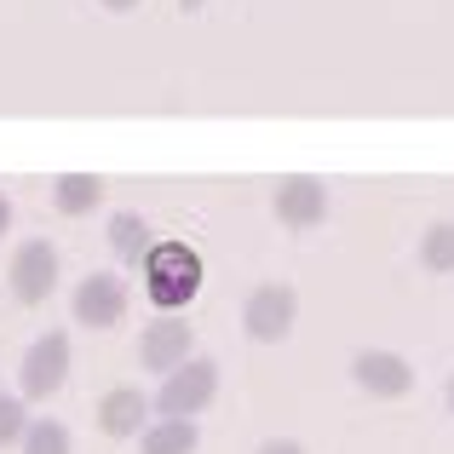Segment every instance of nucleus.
<instances>
[{
  "mask_svg": "<svg viewBox=\"0 0 454 454\" xmlns=\"http://www.w3.org/2000/svg\"><path fill=\"white\" fill-rule=\"evenodd\" d=\"M145 282H150V300L161 310H178V305H190L201 294V259L190 254L184 242H150Z\"/></svg>",
  "mask_w": 454,
  "mask_h": 454,
  "instance_id": "obj_1",
  "label": "nucleus"
},
{
  "mask_svg": "<svg viewBox=\"0 0 454 454\" xmlns=\"http://www.w3.org/2000/svg\"><path fill=\"white\" fill-rule=\"evenodd\" d=\"M219 397V363L213 356H196L190 351L178 368H167L161 374V391H155V414H178V420H196L207 403Z\"/></svg>",
  "mask_w": 454,
  "mask_h": 454,
  "instance_id": "obj_2",
  "label": "nucleus"
},
{
  "mask_svg": "<svg viewBox=\"0 0 454 454\" xmlns=\"http://www.w3.org/2000/svg\"><path fill=\"white\" fill-rule=\"evenodd\" d=\"M300 328V288L294 282H259L242 300V333L254 345H282Z\"/></svg>",
  "mask_w": 454,
  "mask_h": 454,
  "instance_id": "obj_3",
  "label": "nucleus"
},
{
  "mask_svg": "<svg viewBox=\"0 0 454 454\" xmlns=\"http://www.w3.org/2000/svg\"><path fill=\"white\" fill-rule=\"evenodd\" d=\"M64 380H69V333L52 328V333H41V340L23 351V363H18V397L23 403H46V397L64 391Z\"/></svg>",
  "mask_w": 454,
  "mask_h": 454,
  "instance_id": "obj_4",
  "label": "nucleus"
},
{
  "mask_svg": "<svg viewBox=\"0 0 454 454\" xmlns=\"http://www.w3.org/2000/svg\"><path fill=\"white\" fill-rule=\"evenodd\" d=\"M351 380H356V391H363V397H374V403H397V397H409V391H414V363H409L403 351L368 345V351H356V356H351Z\"/></svg>",
  "mask_w": 454,
  "mask_h": 454,
  "instance_id": "obj_5",
  "label": "nucleus"
},
{
  "mask_svg": "<svg viewBox=\"0 0 454 454\" xmlns=\"http://www.w3.org/2000/svg\"><path fill=\"white\" fill-rule=\"evenodd\" d=\"M270 213H277V224L294 231V236L317 231V224H328V184L310 178V173H288L277 184V196H270Z\"/></svg>",
  "mask_w": 454,
  "mask_h": 454,
  "instance_id": "obj_6",
  "label": "nucleus"
},
{
  "mask_svg": "<svg viewBox=\"0 0 454 454\" xmlns=\"http://www.w3.org/2000/svg\"><path fill=\"white\" fill-rule=\"evenodd\" d=\"M52 282H58V247L41 242V236L18 242V254H12V270H6L12 300H18V305H46V300H52Z\"/></svg>",
  "mask_w": 454,
  "mask_h": 454,
  "instance_id": "obj_7",
  "label": "nucleus"
},
{
  "mask_svg": "<svg viewBox=\"0 0 454 454\" xmlns=\"http://www.w3.org/2000/svg\"><path fill=\"white\" fill-rule=\"evenodd\" d=\"M81 328H121L127 322V282L115 277V270H92V277L75 282V300H69Z\"/></svg>",
  "mask_w": 454,
  "mask_h": 454,
  "instance_id": "obj_8",
  "label": "nucleus"
},
{
  "mask_svg": "<svg viewBox=\"0 0 454 454\" xmlns=\"http://www.w3.org/2000/svg\"><path fill=\"white\" fill-rule=\"evenodd\" d=\"M190 351H196V328H190L178 310H161V317H155L150 328L138 333V368H150V374L178 368Z\"/></svg>",
  "mask_w": 454,
  "mask_h": 454,
  "instance_id": "obj_9",
  "label": "nucleus"
},
{
  "mask_svg": "<svg viewBox=\"0 0 454 454\" xmlns=\"http://www.w3.org/2000/svg\"><path fill=\"white\" fill-rule=\"evenodd\" d=\"M150 414H155V403L138 386H110L98 397V432L104 437H138Z\"/></svg>",
  "mask_w": 454,
  "mask_h": 454,
  "instance_id": "obj_10",
  "label": "nucleus"
},
{
  "mask_svg": "<svg viewBox=\"0 0 454 454\" xmlns=\"http://www.w3.org/2000/svg\"><path fill=\"white\" fill-rule=\"evenodd\" d=\"M138 449L145 454H196L201 449V426L196 420H178V414H161L138 432Z\"/></svg>",
  "mask_w": 454,
  "mask_h": 454,
  "instance_id": "obj_11",
  "label": "nucleus"
},
{
  "mask_svg": "<svg viewBox=\"0 0 454 454\" xmlns=\"http://www.w3.org/2000/svg\"><path fill=\"white\" fill-rule=\"evenodd\" d=\"M98 201H104V184L87 178V173H64L52 184V207L64 213V219H87V213H98Z\"/></svg>",
  "mask_w": 454,
  "mask_h": 454,
  "instance_id": "obj_12",
  "label": "nucleus"
},
{
  "mask_svg": "<svg viewBox=\"0 0 454 454\" xmlns=\"http://www.w3.org/2000/svg\"><path fill=\"white\" fill-rule=\"evenodd\" d=\"M110 254L121 259V265H145V254H150L145 213H110Z\"/></svg>",
  "mask_w": 454,
  "mask_h": 454,
  "instance_id": "obj_13",
  "label": "nucleus"
},
{
  "mask_svg": "<svg viewBox=\"0 0 454 454\" xmlns=\"http://www.w3.org/2000/svg\"><path fill=\"white\" fill-rule=\"evenodd\" d=\"M414 259H420V270H426V277H454V219H437L432 231L420 236Z\"/></svg>",
  "mask_w": 454,
  "mask_h": 454,
  "instance_id": "obj_14",
  "label": "nucleus"
},
{
  "mask_svg": "<svg viewBox=\"0 0 454 454\" xmlns=\"http://www.w3.org/2000/svg\"><path fill=\"white\" fill-rule=\"evenodd\" d=\"M18 443H23V454H75V437H69L64 420H29Z\"/></svg>",
  "mask_w": 454,
  "mask_h": 454,
  "instance_id": "obj_15",
  "label": "nucleus"
},
{
  "mask_svg": "<svg viewBox=\"0 0 454 454\" xmlns=\"http://www.w3.org/2000/svg\"><path fill=\"white\" fill-rule=\"evenodd\" d=\"M23 426H29V403H23L18 391H0V449L18 443Z\"/></svg>",
  "mask_w": 454,
  "mask_h": 454,
  "instance_id": "obj_16",
  "label": "nucleus"
},
{
  "mask_svg": "<svg viewBox=\"0 0 454 454\" xmlns=\"http://www.w3.org/2000/svg\"><path fill=\"white\" fill-rule=\"evenodd\" d=\"M254 454H305V443H294V437H265Z\"/></svg>",
  "mask_w": 454,
  "mask_h": 454,
  "instance_id": "obj_17",
  "label": "nucleus"
},
{
  "mask_svg": "<svg viewBox=\"0 0 454 454\" xmlns=\"http://www.w3.org/2000/svg\"><path fill=\"white\" fill-rule=\"evenodd\" d=\"M6 231H12V201L0 196V236H6Z\"/></svg>",
  "mask_w": 454,
  "mask_h": 454,
  "instance_id": "obj_18",
  "label": "nucleus"
},
{
  "mask_svg": "<svg viewBox=\"0 0 454 454\" xmlns=\"http://www.w3.org/2000/svg\"><path fill=\"white\" fill-rule=\"evenodd\" d=\"M104 6H110V12H133L138 0H104Z\"/></svg>",
  "mask_w": 454,
  "mask_h": 454,
  "instance_id": "obj_19",
  "label": "nucleus"
},
{
  "mask_svg": "<svg viewBox=\"0 0 454 454\" xmlns=\"http://www.w3.org/2000/svg\"><path fill=\"white\" fill-rule=\"evenodd\" d=\"M443 403H449V414H454V374H449V386H443Z\"/></svg>",
  "mask_w": 454,
  "mask_h": 454,
  "instance_id": "obj_20",
  "label": "nucleus"
},
{
  "mask_svg": "<svg viewBox=\"0 0 454 454\" xmlns=\"http://www.w3.org/2000/svg\"><path fill=\"white\" fill-rule=\"evenodd\" d=\"M178 6H184V12H201V6H207V0H178Z\"/></svg>",
  "mask_w": 454,
  "mask_h": 454,
  "instance_id": "obj_21",
  "label": "nucleus"
}]
</instances>
